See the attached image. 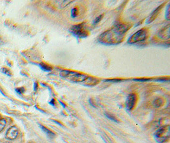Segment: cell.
I'll return each mask as SVG.
<instances>
[{
    "label": "cell",
    "instance_id": "ffe728a7",
    "mask_svg": "<svg viewBox=\"0 0 170 143\" xmlns=\"http://www.w3.org/2000/svg\"><path fill=\"white\" fill-rule=\"evenodd\" d=\"M17 92H18V93L20 94V93H23V92H24V88H20V89H16Z\"/></svg>",
    "mask_w": 170,
    "mask_h": 143
},
{
    "label": "cell",
    "instance_id": "6da1fadb",
    "mask_svg": "<svg viewBox=\"0 0 170 143\" xmlns=\"http://www.w3.org/2000/svg\"><path fill=\"white\" fill-rule=\"evenodd\" d=\"M131 25L128 24L120 23L103 32L100 36L98 40L102 44L106 45H118L124 40L125 35Z\"/></svg>",
    "mask_w": 170,
    "mask_h": 143
},
{
    "label": "cell",
    "instance_id": "8992f818",
    "mask_svg": "<svg viewBox=\"0 0 170 143\" xmlns=\"http://www.w3.org/2000/svg\"><path fill=\"white\" fill-rule=\"evenodd\" d=\"M137 98L134 94H131L128 95L126 100V108L128 111H131L134 108L136 103H137Z\"/></svg>",
    "mask_w": 170,
    "mask_h": 143
},
{
    "label": "cell",
    "instance_id": "5b68a950",
    "mask_svg": "<svg viewBox=\"0 0 170 143\" xmlns=\"http://www.w3.org/2000/svg\"><path fill=\"white\" fill-rule=\"evenodd\" d=\"M70 32L78 38H86L89 35V32L86 30L85 23L74 25L70 28Z\"/></svg>",
    "mask_w": 170,
    "mask_h": 143
},
{
    "label": "cell",
    "instance_id": "9c48e42d",
    "mask_svg": "<svg viewBox=\"0 0 170 143\" xmlns=\"http://www.w3.org/2000/svg\"><path fill=\"white\" fill-rule=\"evenodd\" d=\"M159 36L161 37V38H163L164 40H167L169 39L170 37V31H169V25L163 28V29L159 31Z\"/></svg>",
    "mask_w": 170,
    "mask_h": 143
},
{
    "label": "cell",
    "instance_id": "e0dca14e",
    "mask_svg": "<svg viewBox=\"0 0 170 143\" xmlns=\"http://www.w3.org/2000/svg\"><path fill=\"white\" fill-rule=\"evenodd\" d=\"M71 14L72 17H76L77 16V15H78V9H77V8H73V9H72V10H71Z\"/></svg>",
    "mask_w": 170,
    "mask_h": 143
},
{
    "label": "cell",
    "instance_id": "5bb4252c",
    "mask_svg": "<svg viewBox=\"0 0 170 143\" xmlns=\"http://www.w3.org/2000/svg\"><path fill=\"white\" fill-rule=\"evenodd\" d=\"M105 116H107L108 118L110 119L111 120H112L113 121H115V122H116V123H118V120L116 118V117H115L112 114H111V113H105Z\"/></svg>",
    "mask_w": 170,
    "mask_h": 143
},
{
    "label": "cell",
    "instance_id": "ac0fdd59",
    "mask_svg": "<svg viewBox=\"0 0 170 143\" xmlns=\"http://www.w3.org/2000/svg\"><path fill=\"white\" fill-rule=\"evenodd\" d=\"M103 15H100V16H98L94 20V24H97V23H98L100 21H101V20L102 19V18H103Z\"/></svg>",
    "mask_w": 170,
    "mask_h": 143
},
{
    "label": "cell",
    "instance_id": "ba28073f",
    "mask_svg": "<svg viewBox=\"0 0 170 143\" xmlns=\"http://www.w3.org/2000/svg\"><path fill=\"white\" fill-rule=\"evenodd\" d=\"M163 5H164V4L159 6L158 8H156L152 12V14H150V17L147 19V24H150L154 20V19L157 17V16H158V15L159 14L160 10L162 9V8L163 7Z\"/></svg>",
    "mask_w": 170,
    "mask_h": 143
},
{
    "label": "cell",
    "instance_id": "603a6c76",
    "mask_svg": "<svg viewBox=\"0 0 170 143\" xmlns=\"http://www.w3.org/2000/svg\"><path fill=\"white\" fill-rule=\"evenodd\" d=\"M4 143H10L9 142H4Z\"/></svg>",
    "mask_w": 170,
    "mask_h": 143
},
{
    "label": "cell",
    "instance_id": "d6986e66",
    "mask_svg": "<svg viewBox=\"0 0 170 143\" xmlns=\"http://www.w3.org/2000/svg\"><path fill=\"white\" fill-rule=\"evenodd\" d=\"M169 6H168L167 8V10H166V17L167 20L169 19Z\"/></svg>",
    "mask_w": 170,
    "mask_h": 143
},
{
    "label": "cell",
    "instance_id": "30bf717a",
    "mask_svg": "<svg viewBox=\"0 0 170 143\" xmlns=\"http://www.w3.org/2000/svg\"><path fill=\"white\" fill-rule=\"evenodd\" d=\"M99 79H97L96 78L92 77H89L87 79L83 85L85 86H87V87H92V86H95L96 85L97 83H99Z\"/></svg>",
    "mask_w": 170,
    "mask_h": 143
},
{
    "label": "cell",
    "instance_id": "2e32d148",
    "mask_svg": "<svg viewBox=\"0 0 170 143\" xmlns=\"http://www.w3.org/2000/svg\"><path fill=\"white\" fill-rule=\"evenodd\" d=\"M1 72L3 73H4V74H7V75H8V76H12V73H11V71L8 69V68H1Z\"/></svg>",
    "mask_w": 170,
    "mask_h": 143
},
{
    "label": "cell",
    "instance_id": "7a4b0ae2",
    "mask_svg": "<svg viewBox=\"0 0 170 143\" xmlns=\"http://www.w3.org/2000/svg\"><path fill=\"white\" fill-rule=\"evenodd\" d=\"M60 76L66 79V80L71 82L72 83H83L86 82L89 76L82 74L75 71H72L70 70H62L60 72Z\"/></svg>",
    "mask_w": 170,
    "mask_h": 143
},
{
    "label": "cell",
    "instance_id": "8fae6325",
    "mask_svg": "<svg viewBox=\"0 0 170 143\" xmlns=\"http://www.w3.org/2000/svg\"><path fill=\"white\" fill-rule=\"evenodd\" d=\"M164 100L162 98H157L153 101V106L155 108H161L163 106Z\"/></svg>",
    "mask_w": 170,
    "mask_h": 143
},
{
    "label": "cell",
    "instance_id": "44dd1931",
    "mask_svg": "<svg viewBox=\"0 0 170 143\" xmlns=\"http://www.w3.org/2000/svg\"><path fill=\"white\" fill-rule=\"evenodd\" d=\"M134 80H138V81H148V80H149V79H145V78H143V79H135Z\"/></svg>",
    "mask_w": 170,
    "mask_h": 143
},
{
    "label": "cell",
    "instance_id": "7c38bea8",
    "mask_svg": "<svg viewBox=\"0 0 170 143\" xmlns=\"http://www.w3.org/2000/svg\"><path fill=\"white\" fill-rule=\"evenodd\" d=\"M40 127H41V129H42V130H43V131H44L45 133H46V134L48 136V137H49L50 138H54V137L55 134H54L53 132L51 131V130H50L48 129L47 128L45 127L44 126L40 125Z\"/></svg>",
    "mask_w": 170,
    "mask_h": 143
},
{
    "label": "cell",
    "instance_id": "9a60e30c",
    "mask_svg": "<svg viewBox=\"0 0 170 143\" xmlns=\"http://www.w3.org/2000/svg\"><path fill=\"white\" fill-rule=\"evenodd\" d=\"M7 125V121L5 119H0V132Z\"/></svg>",
    "mask_w": 170,
    "mask_h": 143
},
{
    "label": "cell",
    "instance_id": "3957f363",
    "mask_svg": "<svg viewBox=\"0 0 170 143\" xmlns=\"http://www.w3.org/2000/svg\"><path fill=\"white\" fill-rule=\"evenodd\" d=\"M170 136L169 126H165L158 129L154 134V139L158 143H164L167 142Z\"/></svg>",
    "mask_w": 170,
    "mask_h": 143
},
{
    "label": "cell",
    "instance_id": "277c9868",
    "mask_svg": "<svg viewBox=\"0 0 170 143\" xmlns=\"http://www.w3.org/2000/svg\"><path fill=\"white\" fill-rule=\"evenodd\" d=\"M148 37V30L146 28L141 29L140 30L136 32L131 36L129 40L128 43L130 44H134L140 41H145Z\"/></svg>",
    "mask_w": 170,
    "mask_h": 143
},
{
    "label": "cell",
    "instance_id": "4fadbf2b",
    "mask_svg": "<svg viewBox=\"0 0 170 143\" xmlns=\"http://www.w3.org/2000/svg\"><path fill=\"white\" fill-rule=\"evenodd\" d=\"M40 66L41 68V69H43L45 71H46V72H49V71H52V68H51L50 66H49V65L46 64H44V63H41V64H40Z\"/></svg>",
    "mask_w": 170,
    "mask_h": 143
},
{
    "label": "cell",
    "instance_id": "7402d4cb",
    "mask_svg": "<svg viewBox=\"0 0 170 143\" xmlns=\"http://www.w3.org/2000/svg\"><path fill=\"white\" fill-rule=\"evenodd\" d=\"M3 43V41H2V40H1V38H0V46H1Z\"/></svg>",
    "mask_w": 170,
    "mask_h": 143
},
{
    "label": "cell",
    "instance_id": "52a82bcc",
    "mask_svg": "<svg viewBox=\"0 0 170 143\" xmlns=\"http://www.w3.org/2000/svg\"><path fill=\"white\" fill-rule=\"evenodd\" d=\"M18 134H19V130L17 127H15V126H13V127L8 129L5 137L7 139L14 140L15 138H17Z\"/></svg>",
    "mask_w": 170,
    "mask_h": 143
}]
</instances>
